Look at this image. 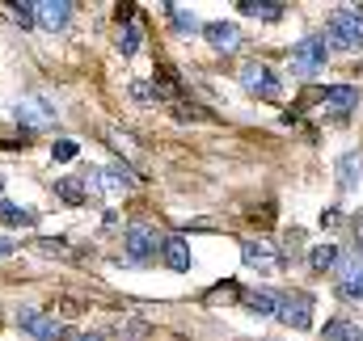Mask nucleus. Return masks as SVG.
Wrapping results in <instances>:
<instances>
[{
	"instance_id": "423d86ee",
	"label": "nucleus",
	"mask_w": 363,
	"mask_h": 341,
	"mask_svg": "<svg viewBox=\"0 0 363 341\" xmlns=\"http://www.w3.org/2000/svg\"><path fill=\"white\" fill-rule=\"evenodd\" d=\"M241 85H245V93H254V97H279V76H274L267 64H258V59H245L241 64Z\"/></svg>"
},
{
	"instance_id": "0eeeda50",
	"label": "nucleus",
	"mask_w": 363,
	"mask_h": 341,
	"mask_svg": "<svg viewBox=\"0 0 363 341\" xmlns=\"http://www.w3.org/2000/svg\"><path fill=\"white\" fill-rule=\"evenodd\" d=\"M325 105H330V118L334 122H347L351 110L359 105V85H330L325 88Z\"/></svg>"
},
{
	"instance_id": "b1692460",
	"label": "nucleus",
	"mask_w": 363,
	"mask_h": 341,
	"mask_svg": "<svg viewBox=\"0 0 363 341\" xmlns=\"http://www.w3.org/2000/svg\"><path fill=\"white\" fill-rule=\"evenodd\" d=\"M34 253H43V257H72V249H68V241H51V236H38V241H34Z\"/></svg>"
},
{
	"instance_id": "7ed1b4c3",
	"label": "nucleus",
	"mask_w": 363,
	"mask_h": 341,
	"mask_svg": "<svg viewBox=\"0 0 363 341\" xmlns=\"http://www.w3.org/2000/svg\"><path fill=\"white\" fill-rule=\"evenodd\" d=\"M287 329H313V295L308 291H291L279 295V312H274Z\"/></svg>"
},
{
	"instance_id": "a878e982",
	"label": "nucleus",
	"mask_w": 363,
	"mask_h": 341,
	"mask_svg": "<svg viewBox=\"0 0 363 341\" xmlns=\"http://www.w3.org/2000/svg\"><path fill=\"white\" fill-rule=\"evenodd\" d=\"M77 152H81V148H77L72 139H55V148H51V156H55L60 165H68V161H77Z\"/></svg>"
},
{
	"instance_id": "473e14b6",
	"label": "nucleus",
	"mask_w": 363,
	"mask_h": 341,
	"mask_svg": "<svg viewBox=\"0 0 363 341\" xmlns=\"http://www.w3.org/2000/svg\"><path fill=\"white\" fill-rule=\"evenodd\" d=\"M0 194H4V173H0Z\"/></svg>"
},
{
	"instance_id": "72a5a7b5",
	"label": "nucleus",
	"mask_w": 363,
	"mask_h": 341,
	"mask_svg": "<svg viewBox=\"0 0 363 341\" xmlns=\"http://www.w3.org/2000/svg\"><path fill=\"white\" fill-rule=\"evenodd\" d=\"M359 341H363V329H359Z\"/></svg>"
},
{
	"instance_id": "39448f33",
	"label": "nucleus",
	"mask_w": 363,
	"mask_h": 341,
	"mask_svg": "<svg viewBox=\"0 0 363 341\" xmlns=\"http://www.w3.org/2000/svg\"><path fill=\"white\" fill-rule=\"evenodd\" d=\"M13 114H17V127H30V131H38V127H51V122H55V105H51L47 97H38V93L21 97Z\"/></svg>"
},
{
	"instance_id": "4468645a",
	"label": "nucleus",
	"mask_w": 363,
	"mask_h": 341,
	"mask_svg": "<svg viewBox=\"0 0 363 341\" xmlns=\"http://www.w3.org/2000/svg\"><path fill=\"white\" fill-rule=\"evenodd\" d=\"M161 257H165V265H169V270H178V274L190 270V249H186V241H182V236H165V241H161Z\"/></svg>"
},
{
	"instance_id": "6e6552de",
	"label": "nucleus",
	"mask_w": 363,
	"mask_h": 341,
	"mask_svg": "<svg viewBox=\"0 0 363 341\" xmlns=\"http://www.w3.org/2000/svg\"><path fill=\"white\" fill-rule=\"evenodd\" d=\"M157 249H161V241H157V232L148 224H131L127 228V253H131V261H148Z\"/></svg>"
},
{
	"instance_id": "cd10ccee",
	"label": "nucleus",
	"mask_w": 363,
	"mask_h": 341,
	"mask_svg": "<svg viewBox=\"0 0 363 341\" xmlns=\"http://www.w3.org/2000/svg\"><path fill=\"white\" fill-rule=\"evenodd\" d=\"M13 21H17V25H26V30H30V25H38V21H34V4H13Z\"/></svg>"
},
{
	"instance_id": "a211bd4d",
	"label": "nucleus",
	"mask_w": 363,
	"mask_h": 341,
	"mask_svg": "<svg viewBox=\"0 0 363 341\" xmlns=\"http://www.w3.org/2000/svg\"><path fill=\"white\" fill-rule=\"evenodd\" d=\"M118 51H123V59L140 55V25L131 17H123V25H118Z\"/></svg>"
},
{
	"instance_id": "4be33fe9",
	"label": "nucleus",
	"mask_w": 363,
	"mask_h": 341,
	"mask_svg": "<svg viewBox=\"0 0 363 341\" xmlns=\"http://www.w3.org/2000/svg\"><path fill=\"white\" fill-rule=\"evenodd\" d=\"M241 13H250V17H258V21H279V17H283V4H267V0H245V4H241Z\"/></svg>"
},
{
	"instance_id": "9b49d317",
	"label": "nucleus",
	"mask_w": 363,
	"mask_h": 341,
	"mask_svg": "<svg viewBox=\"0 0 363 341\" xmlns=\"http://www.w3.org/2000/svg\"><path fill=\"white\" fill-rule=\"evenodd\" d=\"M203 34H207V42H211L216 51H224V55H233V51L241 47V30H237L233 21H211V25H203Z\"/></svg>"
},
{
	"instance_id": "5701e85b",
	"label": "nucleus",
	"mask_w": 363,
	"mask_h": 341,
	"mask_svg": "<svg viewBox=\"0 0 363 341\" xmlns=\"http://www.w3.org/2000/svg\"><path fill=\"white\" fill-rule=\"evenodd\" d=\"M106 139H110V144H114V148H118L123 156H135V152H140L135 135H127V131H118V127H110V131H106Z\"/></svg>"
},
{
	"instance_id": "2eb2a0df",
	"label": "nucleus",
	"mask_w": 363,
	"mask_h": 341,
	"mask_svg": "<svg viewBox=\"0 0 363 341\" xmlns=\"http://www.w3.org/2000/svg\"><path fill=\"white\" fill-rule=\"evenodd\" d=\"M363 181V161L359 152H347V156H338V190H359Z\"/></svg>"
},
{
	"instance_id": "f3484780",
	"label": "nucleus",
	"mask_w": 363,
	"mask_h": 341,
	"mask_svg": "<svg viewBox=\"0 0 363 341\" xmlns=\"http://www.w3.org/2000/svg\"><path fill=\"white\" fill-rule=\"evenodd\" d=\"M0 224H4V228H30V224H34V211H30V207H17V202H9V198H0Z\"/></svg>"
},
{
	"instance_id": "f257e3e1",
	"label": "nucleus",
	"mask_w": 363,
	"mask_h": 341,
	"mask_svg": "<svg viewBox=\"0 0 363 341\" xmlns=\"http://www.w3.org/2000/svg\"><path fill=\"white\" fill-rule=\"evenodd\" d=\"M325 47H338V51H359L363 47V17L359 8H334L330 13V25H325Z\"/></svg>"
},
{
	"instance_id": "f03ea898",
	"label": "nucleus",
	"mask_w": 363,
	"mask_h": 341,
	"mask_svg": "<svg viewBox=\"0 0 363 341\" xmlns=\"http://www.w3.org/2000/svg\"><path fill=\"white\" fill-rule=\"evenodd\" d=\"M325 55H330V47H325L321 34L317 38H304L300 47H291V72L296 76H317L325 68Z\"/></svg>"
},
{
	"instance_id": "6ab92c4d",
	"label": "nucleus",
	"mask_w": 363,
	"mask_h": 341,
	"mask_svg": "<svg viewBox=\"0 0 363 341\" xmlns=\"http://www.w3.org/2000/svg\"><path fill=\"white\" fill-rule=\"evenodd\" d=\"M55 194H60V202H68V207H81V202L89 198L77 177H60V181H55Z\"/></svg>"
},
{
	"instance_id": "c85d7f7f",
	"label": "nucleus",
	"mask_w": 363,
	"mask_h": 341,
	"mask_svg": "<svg viewBox=\"0 0 363 341\" xmlns=\"http://www.w3.org/2000/svg\"><path fill=\"white\" fill-rule=\"evenodd\" d=\"M338 295H342V299H359L363 304V287L359 282H338Z\"/></svg>"
},
{
	"instance_id": "ddd939ff",
	"label": "nucleus",
	"mask_w": 363,
	"mask_h": 341,
	"mask_svg": "<svg viewBox=\"0 0 363 341\" xmlns=\"http://www.w3.org/2000/svg\"><path fill=\"white\" fill-rule=\"evenodd\" d=\"M338 261H342V249L338 245H313L308 249V270H317V274H330V270H338Z\"/></svg>"
},
{
	"instance_id": "1a4fd4ad",
	"label": "nucleus",
	"mask_w": 363,
	"mask_h": 341,
	"mask_svg": "<svg viewBox=\"0 0 363 341\" xmlns=\"http://www.w3.org/2000/svg\"><path fill=\"white\" fill-rule=\"evenodd\" d=\"M34 21H38L43 30H68V21H72V4H68V0L34 4Z\"/></svg>"
},
{
	"instance_id": "412c9836",
	"label": "nucleus",
	"mask_w": 363,
	"mask_h": 341,
	"mask_svg": "<svg viewBox=\"0 0 363 341\" xmlns=\"http://www.w3.org/2000/svg\"><path fill=\"white\" fill-rule=\"evenodd\" d=\"M321 341H359V325H351V320H330L325 333H321Z\"/></svg>"
},
{
	"instance_id": "f8f14e48",
	"label": "nucleus",
	"mask_w": 363,
	"mask_h": 341,
	"mask_svg": "<svg viewBox=\"0 0 363 341\" xmlns=\"http://www.w3.org/2000/svg\"><path fill=\"white\" fill-rule=\"evenodd\" d=\"M241 304L254 312V316H274L279 312V295L267 287H241Z\"/></svg>"
},
{
	"instance_id": "20e7f679",
	"label": "nucleus",
	"mask_w": 363,
	"mask_h": 341,
	"mask_svg": "<svg viewBox=\"0 0 363 341\" xmlns=\"http://www.w3.org/2000/svg\"><path fill=\"white\" fill-rule=\"evenodd\" d=\"M17 329L30 333L34 341H60L64 337V325H60L55 316L38 312V308H17Z\"/></svg>"
},
{
	"instance_id": "393cba45",
	"label": "nucleus",
	"mask_w": 363,
	"mask_h": 341,
	"mask_svg": "<svg viewBox=\"0 0 363 341\" xmlns=\"http://www.w3.org/2000/svg\"><path fill=\"white\" fill-rule=\"evenodd\" d=\"M169 13H174V30H178V34H199V30H203L190 8H169Z\"/></svg>"
},
{
	"instance_id": "aec40b11",
	"label": "nucleus",
	"mask_w": 363,
	"mask_h": 341,
	"mask_svg": "<svg viewBox=\"0 0 363 341\" xmlns=\"http://www.w3.org/2000/svg\"><path fill=\"white\" fill-rule=\"evenodd\" d=\"M237 299H241V282H220L216 291H207V295H203V304H207V308H220V304L228 308V304H237Z\"/></svg>"
},
{
	"instance_id": "2f4dec72",
	"label": "nucleus",
	"mask_w": 363,
	"mask_h": 341,
	"mask_svg": "<svg viewBox=\"0 0 363 341\" xmlns=\"http://www.w3.org/2000/svg\"><path fill=\"white\" fill-rule=\"evenodd\" d=\"M355 241H359V245H363V219H359V224H355Z\"/></svg>"
},
{
	"instance_id": "dca6fc26",
	"label": "nucleus",
	"mask_w": 363,
	"mask_h": 341,
	"mask_svg": "<svg viewBox=\"0 0 363 341\" xmlns=\"http://www.w3.org/2000/svg\"><path fill=\"white\" fill-rule=\"evenodd\" d=\"M131 185H135L131 169H123V165H110V169H101V190H106V194H127Z\"/></svg>"
},
{
	"instance_id": "c756f323",
	"label": "nucleus",
	"mask_w": 363,
	"mask_h": 341,
	"mask_svg": "<svg viewBox=\"0 0 363 341\" xmlns=\"http://www.w3.org/2000/svg\"><path fill=\"white\" fill-rule=\"evenodd\" d=\"M338 224H342V211L338 207H325L321 211V228H338Z\"/></svg>"
},
{
	"instance_id": "9d476101",
	"label": "nucleus",
	"mask_w": 363,
	"mask_h": 341,
	"mask_svg": "<svg viewBox=\"0 0 363 341\" xmlns=\"http://www.w3.org/2000/svg\"><path fill=\"white\" fill-rule=\"evenodd\" d=\"M241 261L250 270H271V265H287V257H274V249L267 241H245L241 245Z\"/></svg>"
},
{
	"instance_id": "bb28decb",
	"label": "nucleus",
	"mask_w": 363,
	"mask_h": 341,
	"mask_svg": "<svg viewBox=\"0 0 363 341\" xmlns=\"http://www.w3.org/2000/svg\"><path fill=\"white\" fill-rule=\"evenodd\" d=\"M131 97L135 101H144V105H157L161 97H157V88H148V81H131Z\"/></svg>"
},
{
	"instance_id": "7c9ffc66",
	"label": "nucleus",
	"mask_w": 363,
	"mask_h": 341,
	"mask_svg": "<svg viewBox=\"0 0 363 341\" xmlns=\"http://www.w3.org/2000/svg\"><path fill=\"white\" fill-rule=\"evenodd\" d=\"M17 253V241H9V236H0V261H4V257H13Z\"/></svg>"
}]
</instances>
